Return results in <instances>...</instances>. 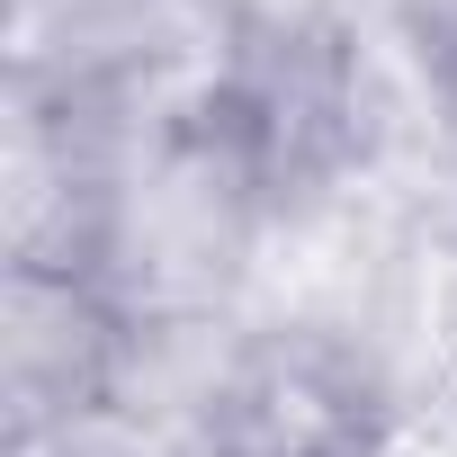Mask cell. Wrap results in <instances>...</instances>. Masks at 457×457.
<instances>
[{
    "instance_id": "1",
    "label": "cell",
    "mask_w": 457,
    "mask_h": 457,
    "mask_svg": "<svg viewBox=\"0 0 457 457\" xmlns=\"http://www.w3.org/2000/svg\"><path fill=\"white\" fill-rule=\"evenodd\" d=\"M403 28H412V46L457 81V0H403Z\"/></svg>"
}]
</instances>
